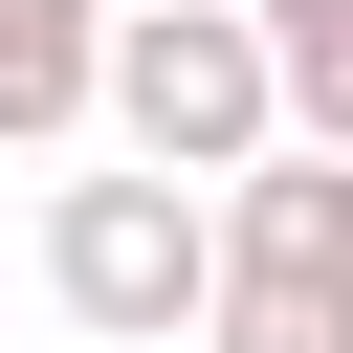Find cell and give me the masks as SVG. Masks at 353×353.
<instances>
[{"mask_svg": "<svg viewBox=\"0 0 353 353\" xmlns=\"http://www.w3.org/2000/svg\"><path fill=\"white\" fill-rule=\"evenodd\" d=\"M44 309L88 331V353H199V309H221V199L199 176H44Z\"/></svg>", "mask_w": 353, "mask_h": 353, "instance_id": "6da1fadb", "label": "cell"}, {"mask_svg": "<svg viewBox=\"0 0 353 353\" xmlns=\"http://www.w3.org/2000/svg\"><path fill=\"white\" fill-rule=\"evenodd\" d=\"M199 353H353V287H221Z\"/></svg>", "mask_w": 353, "mask_h": 353, "instance_id": "5b68a950", "label": "cell"}, {"mask_svg": "<svg viewBox=\"0 0 353 353\" xmlns=\"http://www.w3.org/2000/svg\"><path fill=\"white\" fill-rule=\"evenodd\" d=\"M221 287H353V154L265 132V154L221 176Z\"/></svg>", "mask_w": 353, "mask_h": 353, "instance_id": "3957f363", "label": "cell"}, {"mask_svg": "<svg viewBox=\"0 0 353 353\" xmlns=\"http://www.w3.org/2000/svg\"><path fill=\"white\" fill-rule=\"evenodd\" d=\"M132 176H243L265 132H287V66H265V22L243 0H110V110H88Z\"/></svg>", "mask_w": 353, "mask_h": 353, "instance_id": "7a4b0ae2", "label": "cell"}, {"mask_svg": "<svg viewBox=\"0 0 353 353\" xmlns=\"http://www.w3.org/2000/svg\"><path fill=\"white\" fill-rule=\"evenodd\" d=\"M110 110V0H0V154H66Z\"/></svg>", "mask_w": 353, "mask_h": 353, "instance_id": "277c9868", "label": "cell"}]
</instances>
